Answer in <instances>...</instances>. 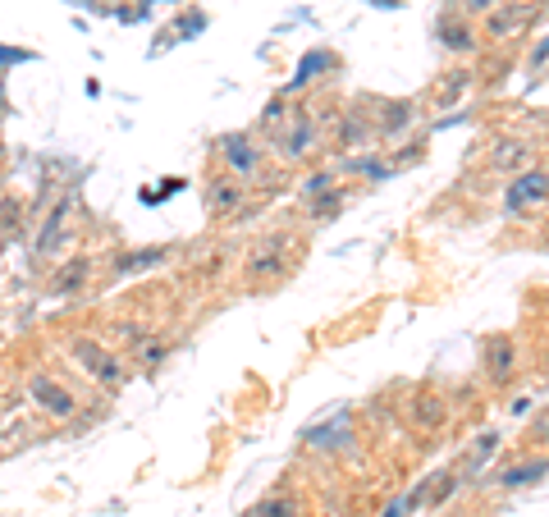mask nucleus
<instances>
[{
  "label": "nucleus",
  "mask_w": 549,
  "mask_h": 517,
  "mask_svg": "<svg viewBox=\"0 0 549 517\" xmlns=\"http://www.w3.org/2000/svg\"><path fill=\"white\" fill-rule=\"evenodd\" d=\"M33 389H37V399H42L46 408L55 412V417H69V412H74V399H69V394H65L60 385H51V380H37Z\"/></svg>",
  "instance_id": "1"
},
{
  "label": "nucleus",
  "mask_w": 549,
  "mask_h": 517,
  "mask_svg": "<svg viewBox=\"0 0 549 517\" xmlns=\"http://www.w3.org/2000/svg\"><path fill=\"white\" fill-rule=\"evenodd\" d=\"M540 184H545V179H540V174H531V179H522V184H517V193H513V206H522L531 197V202H540Z\"/></svg>",
  "instance_id": "2"
},
{
  "label": "nucleus",
  "mask_w": 549,
  "mask_h": 517,
  "mask_svg": "<svg viewBox=\"0 0 549 517\" xmlns=\"http://www.w3.org/2000/svg\"><path fill=\"white\" fill-rule=\"evenodd\" d=\"M229 161L243 165V170L252 165V151H248V142H243V138H229Z\"/></svg>",
  "instance_id": "3"
}]
</instances>
